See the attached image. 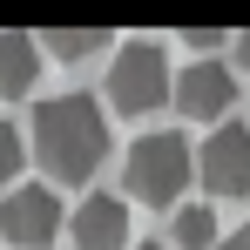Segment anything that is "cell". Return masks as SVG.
I'll return each instance as SVG.
<instances>
[{"label":"cell","mask_w":250,"mask_h":250,"mask_svg":"<svg viewBox=\"0 0 250 250\" xmlns=\"http://www.w3.org/2000/svg\"><path fill=\"white\" fill-rule=\"evenodd\" d=\"M82 250H122L128 244V203L122 196H82V209L68 216Z\"/></svg>","instance_id":"52a82bcc"},{"label":"cell","mask_w":250,"mask_h":250,"mask_svg":"<svg viewBox=\"0 0 250 250\" xmlns=\"http://www.w3.org/2000/svg\"><path fill=\"white\" fill-rule=\"evenodd\" d=\"M54 230H61L54 189H41V183H14V189L0 196V237H7V244L41 250V244H54Z\"/></svg>","instance_id":"5b68a950"},{"label":"cell","mask_w":250,"mask_h":250,"mask_svg":"<svg viewBox=\"0 0 250 250\" xmlns=\"http://www.w3.org/2000/svg\"><path fill=\"white\" fill-rule=\"evenodd\" d=\"M41 75V41L34 34H14V27H0V95L7 102H21L27 88Z\"/></svg>","instance_id":"ba28073f"},{"label":"cell","mask_w":250,"mask_h":250,"mask_svg":"<svg viewBox=\"0 0 250 250\" xmlns=\"http://www.w3.org/2000/svg\"><path fill=\"white\" fill-rule=\"evenodd\" d=\"M142 250H163V244H142Z\"/></svg>","instance_id":"5bb4252c"},{"label":"cell","mask_w":250,"mask_h":250,"mask_svg":"<svg viewBox=\"0 0 250 250\" xmlns=\"http://www.w3.org/2000/svg\"><path fill=\"white\" fill-rule=\"evenodd\" d=\"M128 196H142V203H176L183 196V183L196 176V156H189V142L176 135V128H156V135H142L135 149H128Z\"/></svg>","instance_id":"7a4b0ae2"},{"label":"cell","mask_w":250,"mask_h":250,"mask_svg":"<svg viewBox=\"0 0 250 250\" xmlns=\"http://www.w3.org/2000/svg\"><path fill=\"white\" fill-rule=\"evenodd\" d=\"M41 47H47V54H61V61H82L88 47H102V27H47Z\"/></svg>","instance_id":"30bf717a"},{"label":"cell","mask_w":250,"mask_h":250,"mask_svg":"<svg viewBox=\"0 0 250 250\" xmlns=\"http://www.w3.org/2000/svg\"><path fill=\"white\" fill-rule=\"evenodd\" d=\"M14 176H21V128L0 122V189H14Z\"/></svg>","instance_id":"8fae6325"},{"label":"cell","mask_w":250,"mask_h":250,"mask_svg":"<svg viewBox=\"0 0 250 250\" xmlns=\"http://www.w3.org/2000/svg\"><path fill=\"white\" fill-rule=\"evenodd\" d=\"M216 250H250V223H244V230H230V237H223Z\"/></svg>","instance_id":"7c38bea8"},{"label":"cell","mask_w":250,"mask_h":250,"mask_svg":"<svg viewBox=\"0 0 250 250\" xmlns=\"http://www.w3.org/2000/svg\"><path fill=\"white\" fill-rule=\"evenodd\" d=\"M176 75H169V54L156 41H128L115 61H108V102L122 108V115H149V108H163Z\"/></svg>","instance_id":"3957f363"},{"label":"cell","mask_w":250,"mask_h":250,"mask_svg":"<svg viewBox=\"0 0 250 250\" xmlns=\"http://www.w3.org/2000/svg\"><path fill=\"white\" fill-rule=\"evenodd\" d=\"M196 176H203L216 196H244L250 189V128L244 122L209 128V142L196 149Z\"/></svg>","instance_id":"8992f818"},{"label":"cell","mask_w":250,"mask_h":250,"mask_svg":"<svg viewBox=\"0 0 250 250\" xmlns=\"http://www.w3.org/2000/svg\"><path fill=\"white\" fill-rule=\"evenodd\" d=\"M169 102L189 115V122H230V108H237V68H223V61H189L176 88H169Z\"/></svg>","instance_id":"277c9868"},{"label":"cell","mask_w":250,"mask_h":250,"mask_svg":"<svg viewBox=\"0 0 250 250\" xmlns=\"http://www.w3.org/2000/svg\"><path fill=\"white\" fill-rule=\"evenodd\" d=\"M34 156L54 183H88L95 163L108 156V115L88 95H54L34 108Z\"/></svg>","instance_id":"6da1fadb"},{"label":"cell","mask_w":250,"mask_h":250,"mask_svg":"<svg viewBox=\"0 0 250 250\" xmlns=\"http://www.w3.org/2000/svg\"><path fill=\"white\" fill-rule=\"evenodd\" d=\"M216 209L209 203H183L176 209V250H216Z\"/></svg>","instance_id":"9c48e42d"},{"label":"cell","mask_w":250,"mask_h":250,"mask_svg":"<svg viewBox=\"0 0 250 250\" xmlns=\"http://www.w3.org/2000/svg\"><path fill=\"white\" fill-rule=\"evenodd\" d=\"M230 47H237V68H244V75H250V34H237V41H230Z\"/></svg>","instance_id":"4fadbf2b"}]
</instances>
